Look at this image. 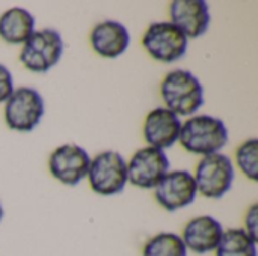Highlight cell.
I'll return each instance as SVG.
<instances>
[{"instance_id":"cell-12","label":"cell","mask_w":258,"mask_h":256,"mask_svg":"<svg viewBox=\"0 0 258 256\" xmlns=\"http://www.w3.org/2000/svg\"><path fill=\"white\" fill-rule=\"evenodd\" d=\"M180 130L181 121L175 113L166 107H156L145 118L144 139L148 146L163 151L178 142Z\"/></svg>"},{"instance_id":"cell-13","label":"cell","mask_w":258,"mask_h":256,"mask_svg":"<svg viewBox=\"0 0 258 256\" xmlns=\"http://www.w3.org/2000/svg\"><path fill=\"white\" fill-rule=\"evenodd\" d=\"M224 234V228L219 220L212 216H198L189 220L183 229L181 241L187 252L197 255H206L215 252Z\"/></svg>"},{"instance_id":"cell-4","label":"cell","mask_w":258,"mask_h":256,"mask_svg":"<svg viewBox=\"0 0 258 256\" xmlns=\"http://www.w3.org/2000/svg\"><path fill=\"white\" fill-rule=\"evenodd\" d=\"M234 164L231 158L222 152L203 157L195 169L197 190L209 199H221L234 183Z\"/></svg>"},{"instance_id":"cell-21","label":"cell","mask_w":258,"mask_h":256,"mask_svg":"<svg viewBox=\"0 0 258 256\" xmlns=\"http://www.w3.org/2000/svg\"><path fill=\"white\" fill-rule=\"evenodd\" d=\"M3 214H5V211H3V207H2V204H0V222H2V219H3Z\"/></svg>"},{"instance_id":"cell-6","label":"cell","mask_w":258,"mask_h":256,"mask_svg":"<svg viewBox=\"0 0 258 256\" xmlns=\"http://www.w3.org/2000/svg\"><path fill=\"white\" fill-rule=\"evenodd\" d=\"M88 180L91 189L101 196L121 193L128 183L127 161L119 152L104 151L91 158Z\"/></svg>"},{"instance_id":"cell-7","label":"cell","mask_w":258,"mask_h":256,"mask_svg":"<svg viewBox=\"0 0 258 256\" xmlns=\"http://www.w3.org/2000/svg\"><path fill=\"white\" fill-rule=\"evenodd\" d=\"M189 39L171 21H156L148 26L142 36L145 51L162 63L180 60L187 51Z\"/></svg>"},{"instance_id":"cell-8","label":"cell","mask_w":258,"mask_h":256,"mask_svg":"<svg viewBox=\"0 0 258 256\" xmlns=\"http://www.w3.org/2000/svg\"><path fill=\"white\" fill-rule=\"evenodd\" d=\"M169 172V160L162 149L145 146L133 154L127 163L128 183L139 189H156Z\"/></svg>"},{"instance_id":"cell-3","label":"cell","mask_w":258,"mask_h":256,"mask_svg":"<svg viewBox=\"0 0 258 256\" xmlns=\"http://www.w3.org/2000/svg\"><path fill=\"white\" fill-rule=\"evenodd\" d=\"M63 54V39L57 30H35L23 44L20 51L21 65L32 72H48L56 66Z\"/></svg>"},{"instance_id":"cell-9","label":"cell","mask_w":258,"mask_h":256,"mask_svg":"<svg viewBox=\"0 0 258 256\" xmlns=\"http://www.w3.org/2000/svg\"><path fill=\"white\" fill-rule=\"evenodd\" d=\"M91 164L89 154L79 145L67 143L56 148L48 158V169L53 178L65 186H77L88 177Z\"/></svg>"},{"instance_id":"cell-1","label":"cell","mask_w":258,"mask_h":256,"mask_svg":"<svg viewBox=\"0 0 258 256\" xmlns=\"http://www.w3.org/2000/svg\"><path fill=\"white\" fill-rule=\"evenodd\" d=\"M160 95L168 110L180 116L195 115L204 104V88L187 69H174L165 75Z\"/></svg>"},{"instance_id":"cell-16","label":"cell","mask_w":258,"mask_h":256,"mask_svg":"<svg viewBox=\"0 0 258 256\" xmlns=\"http://www.w3.org/2000/svg\"><path fill=\"white\" fill-rule=\"evenodd\" d=\"M216 256H257V241L245 229L231 228L224 231L222 238L215 250Z\"/></svg>"},{"instance_id":"cell-19","label":"cell","mask_w":258,"mask_h":256,"mask_svg":"<svg viewBox=\"0 0 258 256\" xmlns=\"http://www.w3.org/2000/svg\"><path fill=\"white\" fill-rule=\"evenodd\" d=\"M14 92V80L11 71L0 63V104L5 103Z\"/></svg>"},{"instance_id":"cell-20","label":"cell","mask_w":258,"mask_h":256,"mask_svg":"<svg viewBox=\"0 0 258 256\" xmlns=\"http://www.w3.org/2000/svg\"><path fill=\"white\" fill-rule=\"evenodd\" d=\"M245 232L252 238L258 241V205L257 204H252L245 216Z\"/></svg>"},{"instance_id":"cell-5","label":"cell","mask_w":258,"mask_h":256,"mask_svg":"<svg viewBox=\"0 0 258 256\" xmlns=\"http://www.w3.org/2000/svg\"><path fill=\"white\" fill-rule=\"evenodd\" d=\"M3 116L8 128L20 133L32 131L44 116V100L33 88H17L5 101Z\"/></svg>"},{"instance_id":"cell-15","label":"cell","mask_w":258,"mask_h":256,"mask_svg":"<svg viewBox=\"0 0 258 256\" xmlns=\"http://www.w3.org/2000/svg\"><path fill=\"white\" fill-rule=\"evenodd\" d=\"M35 32V17L24 8H9L0 15V38L6 44H24Z\"/></svg>"},{"instance_id":"cell-10","label":"cell","mask_w":258,"mask_h":256,"mask_svg":"<svg viewBox=\"0 0 258 256\" xmlns=\"http://www.w3.org/2000/svg\"><path fill=\"white\" fill-rule=\"evenodd\" d=\"M197 184L194 175L187 170L168 172L154 189V198L160 207L175 213L197 199Z\"/></svg>"},{"instance_id":"cell-14","label":"cell","mask_w":258,"mask_h":256,"mask_svg":"<svg viewBox=\"0 0 258 256\" xmlns=\"http://www.w3.org/2000/svg\"><path fill=\"white\" fill-rule=\"evenodd\" d=\"M92 50L106 59H116L122 56L130 44V33L127 27L116 20H104L94 26L89 35Z\"/></svg>"},{"instance_id":"cell-11","label":"cell","mask_w":258,"mask_h":256,"mask_svg":"<svg viewBox=\"0 0 258 256\" xmlns=\"http://www.w3.org/2000/svg\"><path fill=\"white\" fill-rule=\"evenodd\" d=\"M169 17L187 39L203 36L210 26V11L204 0H175L169 5Z\"/></svg>"},{"instance_id":"cell-17","label":"cell","mask_w":258,"mask_h":256,"mask_svg":"<svg viewBox=\"0 0 258 256\" xmlns=\"http://www.w3.org/2000/svg\"><path fill=\"white\" fill-rule=\"evenodd\" d=\"M142 256H187V249L180 235L160 232L145 243Z\"/></svg>"},{"instance_id":"cell-2","label":"cell","mask_w":258,"mask_h":256,"mask_svg":"<svg viewBox=\"0 0 258 256\" xmlns=\"http://www.w3.org/2000/svg\"><path fill=\"white\" fill-rule=\"evenodd\" d=\"M178 142L187 152L206 157L219 152L228 143V130L219 118L210 115L190 116L181 124Z\"/></svg>"},{"instance_id":"cell-18","label":"cell","mask_w":258,"mask_h":256,"mask_svg":"<svg viewBox=\"0 0 258 256\" xmlns=\"http://www.w3.org/2000/svg\"><path fill=\"white\" fill-rule=\"evenodd\" d=\"M236 163L239 169L252 181L258 180V140H245L236 151Z\"/></svg>"}]
</instances>
